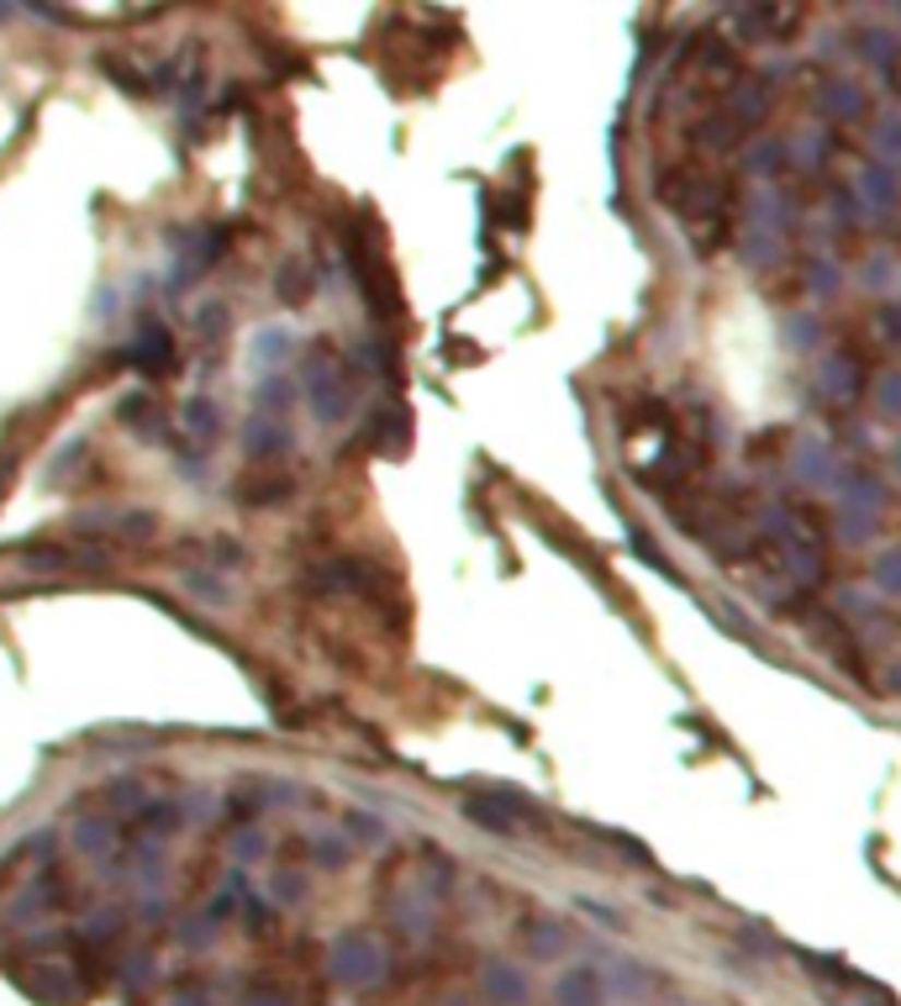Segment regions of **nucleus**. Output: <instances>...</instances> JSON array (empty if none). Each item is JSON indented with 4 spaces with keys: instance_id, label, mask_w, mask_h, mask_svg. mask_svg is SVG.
Returning <instances> with one entry per match:
<instances>
[{
    "instance_id": "nucleus-1",
    "label": "nucleus",
    "mask_w": 901,
    "mask_h": 1006,
    "mask_svg": "<svg viewBox=\"0 0 901 1006\" xmlns=\"http://www.w3.org/2000/svg\"><path fill=\"white\" fill-rule=\"evenodd\" d=\"M306 395H311V406L322 422H337V416L348 412V380H343V364H332V358H317L311 369H306Z\"/></svg>"
},
{
    "instance_id": "nucleus-2",
    "label": "nucleus",
    "mask_w": 901,
    "mask_h": 1006,
    "mask_svg": "<svg viewBox=\"0 0 901 1006\" xmlns=\"http://www.w3.org/2000/svg\"><path fill=\"white\" fill-rule=\"evenodd\" d=\"M169 358H175V343H169V332H164V327H153V322L143 327V332H138V343L127 348V364H132V369H164Z\"/></svg>"
},
{
    "instance_id": "nucleus-3",
    "label": "nucleus",
    "mask_w": 901,
    "mask_h": 1006,
    "mask_svg": "<svg viewBox=\"0 0 901 1006\" xmlns=\"http://www.w3.org/2000/svg\"><path fill=\"white\" fill-rule=\"evenodd\" d=\"M285 448H291V433L280 427V416L253 412V422H248V453L253 459H280Z\"/></svg>"
},
{
    "instance_id": "nucleus-4",
    "label": "nucleus",
    "mask_w": 901,
    "mask_h": 1006,
    "mask_svg": "<svg viewBox=\"0 0 901 1006\" xmlns=\"http://www.w3.org/2000/svg\"><path fill=\"white\" fill-rule=\"evenodd\" d=\"M185 433H190L195 443H211V438L222 433V412H216L211 401H201V395H195V401L185 406Z\"/></svg>"
},
{
    "instance_id": "nucleus-5",
    "label": "nucleus",
    "mask_w": 901,
    "mask_h": 1006,
    "mask_svg": "<svg viewBox=\"0 0 901 1006\" xmlns=\"http://www.w3.org/2000/svg\"><path fill=\"white\" fill-rule=\"evenodd\" d=\"M280 300H306V274L300 269H280Z\"/></svg>"
},
{
    "instance_id": "nucleus-6",
    "label": "nucleus",
    "mask_w": 901,
    "mask_h": 1006,
    "mask_svg": "<svg viewBox=\"0 0 901 1006\" xmlns=\"http://www.w3.org/2000/svg\"><path fill=\"white\" fill-rule=\"evenodd\" d=\"M190 595H201V601H227V591H222V580L216 575H190Z\"/></svg>"
},
{
    "instance_id": "nucleus-7",
    "label": "nucleus",
    "mask_w": 901,
    "mask_h": 1006,
    "mask_svg": "<svg viewBox=\"0 0 901 1006\" xmlns=\"http://www.w3.org/2000/svg\"><path fill=\"white\" fill-rule=\"evenodd\" d=\"M253 348H259V358H270V364H274V358L285 354V348H291V343H285V338H280V332H264V338H259V343H253Z\"/></svg>"
}]
</instances>
